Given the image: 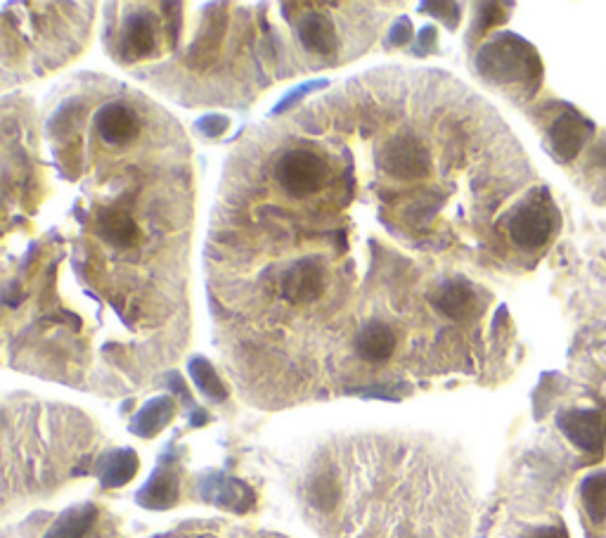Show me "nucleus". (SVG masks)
<instances>
[{
    "mask_svg": "<svg viewBox=\"0 0 606 538\" xmlns=\"http://www.w3.org/2000/svg\"><path fill=\"white\" fill-rule=\"evenodd\" d=\"M476 69L483 79L498 86H512V83L535 86L543 74V64L535 50L524 38L514 34H500L486 43L476 55Z\"/></svg>",
    "mask_w": 606,
    "mask_h": 538,
    "instance_id": "nucleus-1",
    "label": "nucleus"
},
{
    "mask_svg": "<svg viewBox=\"0 0 606 538\" xmlns=\"http://www.w3.org/2000/svg\"><path fill=\"white\" fill-rule=\"evenodd\" d=\"M557 219V209H554L547 192L535 190L509 214L507 233L514 245L533 252V249H540L550 242L554 230H557Z\"/></svg>",
    "mask_w": 606,
    "mask_h": 538,
    "instance_id": "nucleus-2",
    "label": "nucleus"
},
{
    "mask_svg": "<svg viewBox=\"0 0 606 538\" xmlns=\"http://www.w3.org/2000/svg\"><path fill=\"white\" fill-rule=\"evenodd\" d=\"M379 164L396 181H424L431 171L429 147L419 138L405 133L382 147Z\"/></svg>",
    "mask_w": 606,
    "mask_h": 538,
    "instance_id": "nucleus-3",
    "label": "nucleus"
},
{
    "mask_svg": "<svg viewBox=\"0 0 606 538\" xmlns=\"http://www.w3.org/2000/svg\"><path fill=\"white\" fill-rule=\"evenodd\" d=\"M277 183L285 188L287 195L303 200L313 195L325 183V164L311 150H289L275 164Z\"/></svg>",
    "mask_w": 606,
    "mask_h": 538,
    "instance_id": "nucleus-4",
    "label": "nucleus"
},
{
    "mask_svg": "<svg viewBox=\"0 0 606 538\" xmlns=\"http://www.w3.org/2000/svg\"><path fill=\"white\" fill-rule=\"evenodd\" d=\"M564 437L585 453H602L606 444V422L595 408H571L557 418Z\"/></svg>",
    "mask_w": 606,
    "mask_h": 538,
    "instance_id": "nucleus-5",
    "label": "nucleus"
},
{
    "mask_svg": "<svg viewBox=\"0 0 606 538\" xmlns=\"http://www.w3.org/2000/svg\"><path fill=\"white\" fill-rule=\"evenodd\" d=\"M592 131H595V126H592L583 114L569 107V110L559 114L550 126L552 155L557 157L559 162H571V159H576L580 147L585 145V140L592 136Z\"/></svg>",
    "mask_w": 606,
    "mask_h": 538,
    "instance_id": "nucleus-6",
    "label": "nucleus"
},
{
    "mask_svg": "<svg viewBox=\"0 0 606 538\" xmlns=\"http://www.w3.org/2000/svg\"><path fill=\"white\" fill-rule=\"evenodd\" d=\"M325 290V268L315 256L301 259L289 268L282 280V294L292 304H311Z\"/></svg>",
    "mask_w": 606,
    "mask_h": 538,
    "instance_id": "nucleus-7",
    "label": "nucleus"
},
{
    "mask_svg": "<svg viewBox=\"0 0 606 538\" xmlns=\"http://www.w3.org/2000/svg\"><path fill=\"white\" fill-rule=\"evenodd\" d=\"M95 128L107 145H126L138 136L140 121L124 102H107L95 114Z\"/></svg>",
    "mask_w": 606,
    "mask_h": 538,
    "instance_id": "nucleus-8",
    "label": "nucleus"
},
{
    "mask_svg": "<svg viewBox=\"0 0 606 538\" xmlns=\"http://www.w3.org/2000/svg\"><path fill=\"white\" fill-rule=\"evenodd\" d=\"M121 50L126 60H143L157 50V24L150 12H133L121 29Z\"/></svg>",
    "mask_w": 606,
    "mask_h": 538,
    "instance_id": "nucleus-9",
    "label": "nucleus"
},
{
    "mask_svg": "<svg viewBox=\"0 0 606 538\" xmlns=\"http://www.w3.org/2000/svg\"><path fill=\"white\" fill-rule=\"evenodd\" d=\"M98 235L116 249H128L138 245L140 228L128 211L109 207L98 214Z\"/></svg>",
    "mask_w": 606,
    "mask_h": 538,
    "instance_id": "nucleus-10",
    "label": "nucleus"
},
{
    "mask_svg": "<svg viewBox=\"0 0 606 538\" xmlns=\"http://www.w3.org/2000/svg\"><path fill=\"white\" fill-rule=\"evenodd\" d=\"M299 41L308 53L315 55H332L339 46L337 29L330 22V17L322 12H308L299 22Z\"/></svg>",
    "mask_w": 606,
    "mask_h": 538,
    "instance_id": "nucleus-11",
    "label": "nucleus"
},
{
    "mask_svg": "<svg viewBox=\"0 0 606 538\" xmlns=\"http://www.w3.org/2000/svg\"><path fill=\"white\" fill-rule=\"evenodd\" d=\"M356 349L363 361L367 363H384L389 361L396 351V332L386 323L372 320L367 323L356 339Z\"/></svg>",
    "mask_w": 606,
    "mask_h": 538,
    "instance_id": "nucleus-12",
    "label": "nucleus"
},
{
    "mask_svg": "<svg viewBox=\"0 0 606 538\" xmlns=\"http://www.w3.org/2000/svg\"><path fill=\"white\" fill-rule=\"evenodd\" d=\"M178 501V477L176 472H171L169 467L159 465L157 472L150 477L143 489L138 493V503L143 508H152V510H164L171 508L173 503Z\"/></svg>",
    "mask_w": 606,
    "mask_h": 538,
    "instance_id": "nucleus-13",
    "label": "nucleus"
},
{
    "mask_svg": "<svg viewBox=\"0 0 606 538\" xmlns=\"http://www.w3.org/2000/svg\"><path fill=\"white\" fill-rule=\"evenodd\" d=\"M138 467H140L138 453L131 451V448H119V451L107 453V456L100 460L98 465L100 482L102 486H107V489H119V486L131 482L135 472H138Z\"/></svg>",
    "mask_w": 606,
    "mask_h": 538,
    "instance_id": "nucleus-14",
    "label": "nucleus"
},
{
    "mask_svg": "<svg viewBox=\"0 0 606 538\" xmlns=\"http://www.w3.org/2000/svg\"><path fill=\"white\" fill-rule=\"evenodd\" d=\"M474 301H476L474 287L469 285L467 280H450V283L443 285L434 297L436 309L455 320L467 318L469 313L474 311Z\"/></svg>",
    "mask_w": 606,
    "mask_h": 538,
    "instance_id": "nucleus-15",
    "label": "nucleus"
},
{
    "mask_svg": "<svg viewBox=\"0 0 606 538\" xmlns=\"http://www.w3.org/2000/svg\"><path fill=\"white\" fill-rule=\"evenodd\" d=\"M173 415H176V403L169 396H159V399L145 403L143 411L135 415V420L131 422V432L143 439L157 437L161 429L173 420Z\"/></svg>",
    "mask_w": 606,
    "mask_h": 538,
    "instance_id": "nucleus-16",
    "label": "nucleus"
},
{
    "mask_svg": "<svg viewBox=\"0 0 606 538\" xmlns=\"http://www.w3.org/2000/svg\"><path fill=\"white\" fill-rule=\"evenodd\" d=\"M95 517H98V510L90 503L74 505V508L62 512L60 520L53 524L45 538H83L93 527Z\"/></svg>",
    "mask_w": 606,
    "mask_h": 538,
    "instance_id": "nucleus-17",
    "label": "nucleus"
},
{
    "mask_svg": "<svg viewBox=\"0 0 606 538\" xmlns=\"http://www.w3.org/2000/svg\"><path fill=\"white\" fill-rule=\"evenodd\" d=\"M188 368H190L192 382L197 384V389L206 396V399H211V401H216V403H221V401L228 399V389L223 387L221 377L216 375L214 365L206 361V358H202V356L192 358Z\"/></svg>",
    "mask_w": 606,
    "mask_h": 538,
    "instance_id": "nucleus-18",
    "label": "nucleus"
},
{
    "mask_svg": "<svg viewBox=\"0 0 606 538\" xmlns=\"http://www.w3.org/2000/svg\"><path fill=\"white\" fill-rule=\"evenodd\" d=\"M580 501L588 510L592 522L606 520V472H592L580 484Z\"/></svg>",
    "mask_w": 606,
    "mask_h": 538,
    "instance_id": "nucleus-19",
    "label": "nucleus"
},
{
    "mask_svg": "<svg viewBox=\"0 0 606 538\" xmlns=\"http://www.w3.org/2000/svg\"><path fill=\"white\" fill-rule=\"evenodd\" d=\"M509 5H500V3H483V5H476V24H474V31L476 34H486L488 29L495 27V24H502L507 19V10Z\"/></svg>",
    "mask_w": 606,
    "mask_h": 538,
    "instance_id": "nucleus-20",
    "label": "nucleus"
},
{
    "mask_svg": "<svg viewBox=\"0 0 606 538\" xmlns=\"http://www.w3.org/2000/svg\"><path fill=\"white\" fill-rule=\"evenodd\" d=\"M422 10H431L429 15L443 19L448 29H455L460 24V5L457 3H424Z\"/></svg>",
    "mask_w": 606,
    "mask_h": 538,
    "instance_id": "nucleus-21",
    "label": "nucleus"
},
{
    "mask_svg": "<svg viewBox=\"0 0 606 538\" xmlns=\"http://www.w3.org/2000/svg\"><path fill=\"white\" fill-rule=\"evenodd\" d=\"M228 126H230V119L223 117V114H206V117L197 121V131L206 138L223 136V133L228 131Z\"/></svg>",
    "mask_w": 606,
    "mask_h": 538,
    "instance_id": "nucleus-22",
    "label": "nucleus"
},
{
    "mask_svg": "<svg viewBox=\"0 0 606 538\" xmlns=\"http://www.w3.org/2000/svg\"><path fill=\"white\" fill-rule=\"evenodd\" d=\"M322 86H327V81H308V83H303V86H299L296 88V91H292L289 95H285V98H282L280 102H277V107H275V114H280V112H285V110H289V107H294L296 102H299L301 98H306L308 93H313L315 88H322Z\"/></svg>",
    "mask_w": 606,
    "mask_h": 538,
    "instance_id": "nucleus-23",
    "label": "nucleus"
},
{
    "mask_svg": "<svg viewBox=\"0 0 606 538\" xmlns=\"http://www.w3.org/2000/svg\"><path fill=\"white\" fill-rule=\"evenodd\" d=\"M412 38V24L408 17H401L396 24H393V29L389 31V46H408Z\"/></svg>",
    "mask_w": 606,
    "mask_h": 538,
    "instance_id": "nucleus-24",
    "label": "nucleus"
},
{
    "mask_svg": "<svg viewBox=\"0 0 606 538\" xmlns=\"http://www.w3.org/2000/svg\"><path fill=\"white\" fill-rule=\"evenodd\" d=\"M436 43H438V34H436V29H434V27H424L422 31H419V36H417L415 53H419V55H427L429 50H434V48H436Z\"/></svg>",
    "mask_w": 606,
    "mask_h": 538,
    "instance_id": "nucleus-25",
    "label": "nucleus"
},
{
    "mask_svg": "<svg viewBox=\"0 0 606 538\" xmlns=\"http://www.w3.org/2000/svg\"><path fill=\"white\" fill-rule=\"evenodd\" d=\"M531 538H569L564 527H543L538 529Z\"/></svg>",
    "mask_w": 606,
    "mask_h": 538,
    "instance_id": "nucleus-26",
    "label": "nucleus"
}]
</instances>
